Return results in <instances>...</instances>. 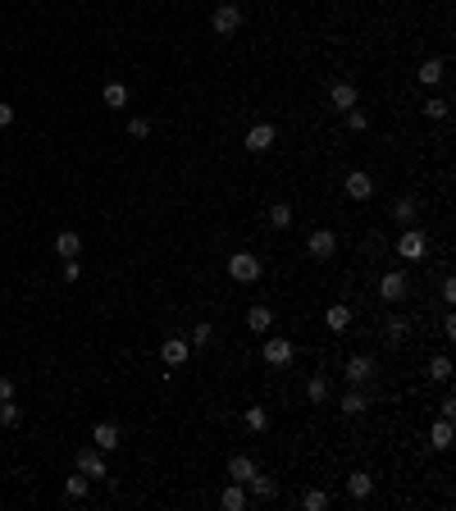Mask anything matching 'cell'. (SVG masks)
<instances>
[{
  "label": "cell",
  "instance_id": "34",
  "mask_svg": "<svg viewBox=\"0 0 456 511\" xmlns=\"http://www.w3.org/2000/svg\"><path fill=\"white\" fill-rule=\"evenodd\" d=\"M210 343H215V324H197L187 338V347H210Z\"/></svg>",
  "mask_w": 456,
  "mask_h": 511
},
{
  "label": "cell",
  "instance_id": "9",
  "mask_svg": "<svg viewBox=\"0 0 456 511\" xmlns=\"http://www.w3.org/2000/svg\"><path fill=\"white\" fill-rule=\"evenodd\" d=\"M292 356H297V347L288 343V338H269L265 343V361L269 365H292Z\"/></svg>",
  "mask_w": 456,
  "mask_h": 511
},
{
  "label": "cell",
  "instance_id": "13",
  "mask_svg": "<svg viewBox=\"0 0 456 511\" xmlns=\"http://www.w3.org/2000/svg\"><path fill=\"white\" fill-rule=\"evenodd\" d=\"M356 96H361V92H356V82H347V78L328 87V101H333L338 110H352V105H356Z\"/></svg>",
  "mask_w": 456,
  "mask_h": 511
},
{
  "label": "cell",
  "instance_id": "14",
  "mask_svg": "<svg viewBox=\"0 0 456 511\" xmlns=\"http://www.w3.org/2000/svg\"><path fill=\"white\" fill-rule=\"evenodd\" d=\"M78 252H82V238L73 233V228H60L55 233V256H64V260H73Z\"/></svg>",
  "mask_w": 456,
  "mask_h": 511
},
{
  "label": "cell",
  "instance_id": "5",
  "mask_svg": "<svg viewBox=\"0 0 456 511\" xmlns=\"http://www.w3.org/2000/svg\"><path fill=\"white\" fill-rule=\"evenodd\" d=\"M210 27H215V37H233L242 27V9L238 5H219L215 14H210Z\"/></svg>",
  "mask_w": 456,
  "mask_h": 511
},
{
  "label": "cell",
  "instance_id": "3",
  "mask_svg": "<svg viewBox=\"0 0 456 511\" xmlns=\"http://www.w3.org/2000/svg\"><path fill=\"white\" fill-rule=\"evenodd\" d=\"M228 274L238 278V283H256V278H260V260L247 256V252H233L228 256Z\"/></svg>",
  "mask_w": 456,
  "mask_h": 511
},
{
  "label": "cell",
  "instance_id": "12",
  "mask_svg": "<svg viewBox=\"0 0 456 511\" xmlns=\"http://www.w3.org/2000/svg\"><path fill=\"white\" fill-rule=\"evenodd\" d=\"M187 352H192L187 338H164L160 343V361L164 365H183V361H187Z\"/></svg>",
  "mask_w": 456,
  "mask_h": 511
},
{
  "label": "cell",
  "instance_id": "25",
  "mask_svg": "<svg viewBox=\"0 0 456 511\" xmlns=\"http://www.w3.org/2000/svg\"><path fill=\"white\" fill-rule=\"evenodd\" d=\"M219 503H224L228 511H242V507H247V488H242V484H228V488H224V498H219Z\"/></svg>",
  "mask_w": 456,
  "mask_h": 511
},
{
  "label": "cell",
  "instance_id": "11",
  "mask_svg": "<svg viewBox=\"0 0 456 511\" xmlns=\"http://www.w3.org/2000/svg\"><path fill=\"white\" fill-rule=\"evenodd\" d=\"M92 443H96V448H101V452H114V448H119V425H110V420H101V425H96L92 429Z\"/></svg>",
  "mask_w": 456,
  "mask_h": 511
},
{
  "label": "cell",
  "instance_id": "20",
  "mask_svg": "<svg viewBox=\"0 0 456 511\" xmlns=\"http://www.w3.org/2000/svg\"><path fill=\"white\" fill-rule=\"evenodd\" d=\"M415 78H420L424 87H438L443 78H448V64H443V60H424V64H420V73H415Z\"/></svg>",
  "mask_w": 456,
  "mask_h": 511
},
{
  "label": "cell",
  "instance_id": "38",
  "mask_svg": "<svg viewBox=\"0 0 456 511\" xmlns=\"http://www.w3.org/2000/svg\"><path fill=\"white\" fill-rule=\"evenodd\" d=\"M78 274H82V265H78V256H73V260H64V283H78Z\"/></svg>",
  "mask_w": 456,
  "mask_h": 511
},
{
  "label": "cell",
  "instance_id": "18",
  "mask_svg": "<svg viewBox=\"0 0 456 511\" xmlns=\"http://www.w3.org/2000/svg\"><path fill=\"white\" fill-rule=\"evenodd\" d=\"M338 407H343V416H361V411L370 407V398H365V393H361V388L352 383V388L343 393V402H338Z\"/></svg>",
  "mask_w": 456,
  "mask_h": 511
},
{
  "label": "cell",
  "instance_id": "1",
  "mask_svg": "<svg viewBox=\"0 0 456 511\" xmlns=\"http://www.w3.org/2000/svg\"><path fill=\"white\" fill-rule=\"evenodd\" d=\"M397 256L411 260V265H415V260H424V256H429V238H424L420 228H406V233L397 238Z\"/></svg>",
  "mask_w": 456,
  "mask_h": 511
},
{
  "label": "cell",
  "instance_id": "22",
  "mask_svg": "<svg viewBox=\"0 0 456 511\" xmlns=\"http://www.w3.org/2000/svg\"><path fill=\"white\" fill-rule=\"evenodd\" d=\"M101 101L110 105V110H119V105H128V87H123V82H105L101 87Z\"/></svg>",
  "mask_w": 456,
  "mask_h": 511
},
{
  "label": "cell",
  "instance_id": "32",
  "mask_svg": "<svg viewBox=\"0 0 456 511\" xmlns=\"http://www.w3.org/2000/svg\"><path fill=\"white\" fill-rule=\"evenodd\" d=\"M429 379H438V383L452 379V361H448V356H433V361H429Z\"/></svg>",
  "mask_w": 456,
  "mask_h": 511
},
{
  "label": "cell",
  "instance_id": "35",
  "mask_svg": "<svg viewBox=\"0 0 456 511\" xmlns=\"http://www.w3.org/2000/svg\"><path fill=\"white\" fill-rule=\"evenodd\" d=\"M383 329H388V343H402V338H406V329H411V324H406L402 315H388V324H383Z\"/></svg>",
  "mask_w": 456,
  "mask_h": 511
},
{
  "label": "cell",
  "instance_id": "36",
  "mask_svg": "<svg viewBox=\"0 0 456 511\" xmlns=\"http://www.w3.org/2000/svg\"><path fill=\"white\" fill-rule=\"evenodd\" d=\"M128 137H151V119H142V114H133V119H128Z\"/></svg>",
  "mask_w": 456,
  "mask_h": 511
},
{
  "label": "cell",
  "instance_id": "31",
  "mask_svg": "<svg viewBox=\"0 0 456 511\" xmlns=\"http://www.w3.org/2000/svg\"><path fill=\"white\" fill-rule=\"evenodd\" d=\"M343 119H347V128H352V133H365V128H370V114L356 110V105H352V110H343Z\"/></svg>",
  "mask_w": 456,
  "mask_h": 511
},
{
  "label": "cell",
  "instance_id": "17",
  "mask_svg": "<svg viewBox=\"0 0 456 511\" xmlns=\"http://www.w3.org/2000/svg\"><path fill=\"white\" fill-rule=\"evenodd\" d=\"M251 475H256V461H251V457H242V452H238V457H228V479H233V484H247Z\"/></svg>",
  "mask_w": 456,
  "mask_h": 511
},
{
  "label": "cell",
  "instance_id": "27",
  "mask_svg": "<svg viewBox=\"0 0 456 511\" xmlns=\"http://www.w3.org/2000/svg\"><path fill=\"white\" fill-rule=\"evenodd\" d=\"M302 507L306 511H328V493H324V488H306V493H302Z\"/></svg>",
  "mask_w": 456,
  "mask_h": 511
},
{
  "label": "cell",
  "instance_id": "40",
  "mask_svg": "<svg viewBox=\"0 0 456 511\" xmlns=\"http://www.w3.org/2000/svg\"><path fill=\"white\" fill-rule=\"evenodd\" d=\"M438 416H443V420L456 416V398H443V402H438Z\"/></svg>",
  "mask_w": 456,
  "mask_h": 511
},
{
  "label": "cell",
  "instance_id": "23",
  "mask_svg": "<svg viewBox=\"0 0 456 511\" xmlns=\"http://www.w3.org/2000/svg\"><path fill=\"white\" fill-rule=\"evenodd\" d=\"M429 443H433V452H448L452 448V420H438V425L429 429Z\"/></svg>",
  "mask_w": 456,
  "mask_h": 511
},
{
  "label": "cell",
  "instance_id": "7",
  "mask_svg": "<svg viewBox=\"0 0 456 511\" xmlns=\"http://www.w3.org/2000/svg\"><path fill=\"white\" fill-rule=\"evenodd\" d=\"M306 247H310V256H315V260H328L338 252V233H333V228H315V233L306 238Z\"/></svg>",
  "mask_w": 456,
  "mask_h": 511
},
{
  "label": "cell",
  "instance_id": "39",
  "mask_svg": "<svg viewBox=\"0 0 456 511\" xmlns=\"http://www.w3.org/2000/svg\"><path fill=\"white\" fill-rule=\"evenodd\" d=\"M443 302H448V306L456 302V278H452V274H448V278H443Z\"/></svg>",
  "mask_w": 456,
  "mask_h": 511
},
{
  "label": "cell",
  "instance_id": "24",
  "mask_svg": "<svg viewBox=\"0 0 456 511\" xmlns=\"http://www.w3.org/2000/svg\"><path fill=\"white\" fill-rule=\"evenodd\" d=\"M306 398L310 402H328V379H324V374H310V379H306Z\"/></svg>",
  "mask_w": 456,
  "mask_h": 511
},
{
  "label": "cell",
  "instance_id": "29",
  "mask_svg": "<svg viewBox=\"0 0 456 511\" xmlns=\"http://www.w3.org/2000/svg\"><path fill=\"white\" fill-rule=\"evenodd\" d=\"M18 420H23V411H18V402H14V398H9V402H0V425H5V429H14Z\"/></svg>",
  "mask_w": 456,
  "mask_h": 511
},
{
  "label": "cell",
  "instance_id": "28",
  "mask_svg": "<svg viewBox=\"0 0 456 511\" xmlns=\"http://www.w3.org/2000/svg\"><path fill=\"white\" fill-rule=\"evenodd\" d=\"M415 210H420V206H415L411 197H397V206H393V219H402V224H415Z\"/></svg>",
  "mask_w": 456,
  "mask_h": 511
},
{
  "label": "cell",
  "instance_id": "16",
  "mask_svg": "<svg viewBox=\"0 0 456 511\" xmlns=\"http://www.w3.org/2000/svg\"><path fill=\"white\" fill-rule=\"evenodd\" d=\"M347 493H352L356 503H365V498L374 493V475H365V470H356V475H347Z\"/></svg>",
  "mask_w": 456,
  "mask_h": 511
},
{
  "label": "cell",
  "instance_id": "41",
  "mask_svg": "<svg viewBox=\"0 0 456 511\" xmlns=\"http://www.w3.org/2000/svg\"><path fill=\"white\" fill-rule=\"evenodd\" d=\"M9 123H14V105L0 101V128H9Z\"/></svg>",
  "mask_w": 456,
  "mask_h": 511
},
{
  "label": "cell",
  "instance_id": "6",
  "mask_svg": "<svg viewBox=\"0 0 456 511\" xmlns=\"http://www.w3.org/2000/svg\"><path fill=\"white\" fill-rule=\"evenodd\" d=\"M343 192H347L352 201H370V197H374V178H370L365 169H352V173H347V183H343Z\"/></svg>",
  "mask_w": 456,
  "mask_h": 511
},
{
  "label": "cell",
  "instance_id": "4",
  "mask_svg": "<svg viewBox=\"0 0 456 511\" xmlns=\"http://www.w3.org/2000/svg\"><path fill=\"white\" fill-rule=\"evenodd\" d=\"M274 137H278L274 123H251V128H247V151H251V156H265V151L274 147Z\"/></svg>",
  "mask_w": 456,
  "mask_h": 511
},
{
  "label": "cell",
  "instance_id": "37",
  "mask_svg": "<svg viewBox=\"0 0 456 511\" xmlns=\"http://www.w3.org/2000/svg\"><path fill=\"white\" fill-rule=\"evenodd\" d=\"M448 110H452V105L443 101V96H429V105H424V114H429V119H448Z\"/></svg>",
  "mask_w": 456,
  "mask_h": 511
},
{
  "label": "cell",
  "instance_id": "15",
  "mask_svg": "<svg viewBox=\"0 0 456 511\" xmlns=\"http://www.w3.org/2000/svg\"><path fill=\"white\" fill-rule=\"evenodd\" d=\"M324 324H328V333H343V329H352V306H328L324 311Z\"/></svg>",
  "mask_w": 456,
  "mask_h": 511
},
{
  "label": "cell",
  "instance_id": "42",
  "mask_svg": "<svg viewBox=\"0 0 456 511\" xmlns=\"http://www.w3.org/2000/svg\"><path fill=\"white\" fill-rule=\"evenodd\" d=\"M14 398V379H0V402H9Z\"/></svg>",
  "mask_w": 456,
  "mask_h": 511
},
{
  "label": "cell",
  "instance_id": "26",
  "mask_svg": "<svg viewBox=\"0 0 456 511\" xmlns=\"http://www.w3.org/2000/svg\"><path fill=\"white\" fill-rule=\"evenodd\" d=\"M247 429L251 433H265L269 429V411L265 407H247Z\"/></svg>",
  "mask_w": 456,
  "mask_h": 511
},
{
  "label": "cell",
  "instance_id": "30",
  "mask_svg": "<svg viewBox=\"0 0 456 511\" xmlns=\"http://www.w3.org/2000/svg\"><path fill=\"white\" fill-rule=\"evenodd\" d=\"M269 224H274V228H288V224H292V206H288V201L269 206Z\"/></svg>",
  "mask_w": 456,
  "mask_h": 511
},
{
  "label": "cell",
  "instance_id": "19",
  "mask_svg": "<svg viewBox=\"0 0 456 511\" xmlns=\"http://www.w3.org/2000/svg\"><path fill=\"white\" fill-rule=\"evenodd\" d=\"M247 484H251V493H256L260 503H269V498L278 493V479H274V475H260V470H256V475L247 479Z\"/></svg>",
  "mask_w": 456,
  "mask_h": 511
},
{
  "label": "cell",
  "instance_id": "8",
  "mask_svg": "<svg viewBox=\"0 0 456 511\" xmlns=\"http://www.w3.org/2000/svg\"><path fill=\"white\" fill-rule=\"evenodd\" d=\"M78 470H82L87 479H105V475H110V470H105V452H101V448L78 452Z\"/></svg>",
  "mask_w": 456,
  "mask_h": 511
},
{
  "label": "cell",
  "instance_id": "2",
  "mask_svg": "<svg viewBox=\"0 0 456 511\" xmlns=\"http://www.w3.org/2000/svg\"><path fill=\"white\" fill-rule=\"evenodd\" d=\"M406 288H411V278L402 274V269H388V274L379 278V297L388 306H397V302H406Z\"/></svg>",
  "mask_w": 456,
  "mask_h": 511
},
{
  "label": "cell",
  "instance_id": "33",
  "mask_svg": "<svg viewBox=\"0 0 456 511\" xmlns=\"http://www.w3.org/2000/svg\"><path fill=\"white\" fill-rule=\"evenodd\" d=\"M87 484H92V479H87L82 470H78V475L64 479V493H69V498H87Z\"/></svg>",
  "mask_w": 456,
  "mask_h": 511
},
{
  "label": "cell",
  "instance_id": "21",
  "mask_svg": "<svg viewBox=\"0 0 456 511\" xmlns=\"http://www.w3.org/2000/svg\"><path fill=\"white\" fill-rule=\"evenodd\" d=\"M269 324H274V311H269V306H251L247 311V329L251 333H265Z\"/></svg>",
  "mask_w": 456,
  "mask_h": 511
},
{
  "label": "cell",
  "instance_id": "10",
  "mask_svg": "<svg viewBox=\"0 0 456 511\" xmlns=\"http://www.w3.org/2000/svg\"><path fill=\"white\" fill-rule=\"evenodd\" d=\"M343 374H347V383H356V388H361V383L374 374V361H370V356H352V361L343 365Z\"/></svg>",
  "mask_w": 456,
  "mask_h": 511
}]
</instances>
